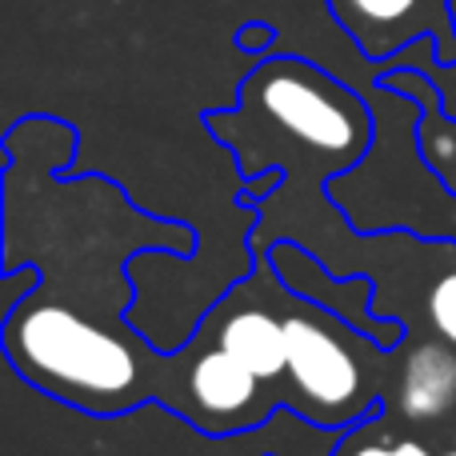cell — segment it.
Returning a JSON list of instances; mask_svg holds the SVG:
<instances>
[{
    "label": "cell",
    "instance_id": "cell-1",
    "mask_svg": "<svg viewBox=\"0 0 456 456\" xmlns=\"http://www.w3.org/2000/svg\"><path fill=\"white\" fill-rule=\"evenodd\" d=\"M12 353L28 377L88 401H112L136 385L133 348L64 305L24 308L12 324Z\"/></svg>",
    "mask_w": 456,
    "mask_h": 456
},
{
    "label": "cell",
    "instance_id": "cell-2",
    "mask_svg": "<svg viewBox=\"0 0 456 456\" xmlns=\"http://www.w3.org/2000/svg\"><path fill=\"white\" fill-rule=\"evenodd\" d=\"M260 109L268 112V120L284 128L289 136H297L300 144L316 152H332L345 157L361 144V117L356 104H348L337 88L324 77H316L305 64L281 61L260 77Z\"/></svg>",
    "mask_w": 456,
    "mask_h": 456
},
{
    "label": "cell",
    "instance_id": "cell-3",
    "mask_svg": "<svg viewBox=\"0 0 456 456\" xmlns=\"http://www.w3.org/2000/svg\"><path fill=\"white\" fill-rule=\"evenodd\" d=\"M284 337H289V369L284 372L308 404L316 409H348V404L356 409L361 404V364L329 324L297 313L284 316Z\"/></svg>",
    "mask_w": 456,
    "mask_h": 456
},
{
    "label": "cell",
    "instance_id": "cell-4",
    "mask_svg": "<svg viewBox=\"0 0 456 456\" xmlns=\"http://www.w3.org/2000/svg\"><path fill=\"white\" fill-rule=\"evenodd\" d=\"M456 404V345L428 340L404 356L401 412L409 420H436Z\"/></svg>",
    "mask_w": 456,
    "mask_h": 456
},
{
    "label": "cell",
    "instance_id": "cell-5",
    "mask_svg": "<svg viewBox=\"0 0 456 456\" xmlns=\"http://www.w3.org/2000/svg\"><path fill=\"white\" fill-rule=\"evenodd\" d=\"M256 385H260L256 372L244 369V364L221 345L200 353L197 364H192V372H189L192 401H197L205 412L224 417V420L240 417V412L256 401Z\"/></svg>",
    "mask_w": 456,
    "mask_h": 456
},
{
    "label": "cell",
    "instance_id": "cell-6",
    "mask_svg": "<svg viewBox=\"0 0 456 456\" xmlns=\"http://www.w3.org/2000/svg\"><path fill=\"white\" fill-rule=\"evenodd\" d=\"M221 348L236 356L244 369H252L260 380H273L289 369V337L284 321H276L265 308H244L228 316L221 329Z\"/></svg>",
    "mask_w": 456,
    "mask_h": 456
},
{
    "label": "cell",
    "instance_id": "cell-7",
    "mask_svg": "<svg viewBox=\"0 0 456 456\" xmlns=\"http://www.w3.org/2000/svg\"><path fill=\"white\" fill-rule=\"evenodd\" d=\"M428 321H433L436 337L456 345V273H444L428 292Z\"/></svg>",
    "mask_w": 456,
    "mask_h": 456
},
{
    "label": "cell",
    "instance_id": "cell-8",
    "mask_svg": "<svg viewBox=\"0 0 456 456\" xmlns=\"http://www.w3.org/2000/svg\"><path fill=\"white\" fill-rule=\"evenodd\" d=\"M356 16H364L369 24H396L401 16L412 12L417 0H348Z\"/></svg>",
    "mask_w": 456,
    "mask_h": 456
},
{
    "label": "cell",
    "instance_id": "cell-9",
    "mask_svg": "<svg viewBox=\"0 0 456 456\" xmlns=\"http://www.w3.org/2000/svg\"><path fill=\"white\" fill-rule=\"evenodd\" d=\"M348 456H433L425 449V444H417V441H396V444H388V441H364V444H356Z\"/></svg>",
    "mask_w": 456,
    "mask_h": 456
},
{
    "label": "cell",
    "instance_id": "cell-10",
    "mask_svg": "<svg viewBox=\"0 0 456 456\" xmlns=\"http://www.w3.org/2000/svg\"><path fill=\"white\" fill-rule=\"evenodd\" d=\"M444 456H456V449H452V452H444Z\"/></svg>",
    "mask_w": 456,
    "mask_h": 456
}]
</instances>
